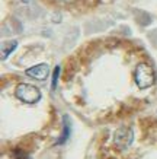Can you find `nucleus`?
Instances as JSON below:
<instances>
[{
  "label": "nucleus",
  "mask_w": 157,
  "mask_h": 159,
  "mask_svg": "<svg viewBox=\"0 0 157 159\" xmlns=\"http://www.w3.org/2000/svg\"><path fill=\"white\" fill-rule=\"evenodd\" d=\"M134 79L140 89H147L153 86L156 82V73L154 69L148 63H138L135 72H134Z\"/></svg>",
  "instance_id": "f257e3e1"
},
{
  "label": "nucleus",
  "mask_w": 157,
  "mask_h": 159,
  "mask_svg": "<svg viewBox=\"0 0 157 159\" xmlns=\"http://www.w3.org/2000/svg\"><path fill=\"white\" fill-rule=\"evenodd\" d=\"M15 95L19 101L25 104H35L41 99V91L37 86L28 83H19L15 89Z\"/></svg>",
  "instance_id": "f03ea898"
},
{
  "label": "nucleus",
  "mask_w": 157,
  "mask_h": 159,
  "mask_svg": "<svg viewBox=\"0 0 157 159\" xmlns=\"http://www.w3.org/2000/svg\"><path fill=\"white\" fill-rule=\"evenodd\" d=\"M134 140V133L131 129L128 127H121L118 130L115 131L114 134V145L118 148V149H127L131 146Z\"/></svg>",
  "instance_id": "7ed1b4c3"
},
{
  "label": "nucleus",
  "mask_w": 157,
  "mask_h": 159,
  "mask_svg": "<svg viewBox=\"0 0 157 159\" xmlns=\"http://www.w3.org/2000/svg\"><path fill=\"white\" fill-rule=\"evenodd\" d=\"M50 75V66L47 63H41V64H37L33 67H29L26 70V76L32 77V79H37V80H45Z\"/></svg>",
  "instance_id": "20e7f679"
},
{
  "label": "nucleus",
  "mask_w": 157,
  "mask_h": 159,
  "mask_svg": "<svg viewBox=\"0 0 157 159\" xmlns=\"http://www.w3.org/2000/svg\"><path fill=\"white\" fill-rule=\"evenodd\" d=\"M72 133V127H70V118L68 116H64L63 117V133H61V137L55 142V145H63V143H66L67 139H68V136Z\"/></svg>",
  "instance_id": "39448f33"
},
{
  "label": "nucleus",
  "mask_w": 157,
  "mask_h": 159,
  "mask_svg": "<svg viewBox=\"0 0 157 159\" xmlns=\"http://www.w3.org/2000/svg\"><path fill=\"white\" fill-rule=\"evenodd\" d=\"M18 47V43L16 41H10V43H6L5 44V50L2 51V60H6V58L9 57V54L13 51L15 48Z\"/></svg>",
  "instance_id": "423d86ee"
},
{
  "label": "nucleus",
  "mask_w": 157,
  "mask_h": 159,
  "mask_svg": "<svg viewBox=\"0 0 157 159\" xmlns=\"http://www.w3.org/2000/svg\"><path fill=\"white\" fill-rule=\"evenodd\" d=\"M60 66H55L54 69V72H52V83H51V88L52 89H55L57 88V82H58V76H60Z\"/></svg>",
  "instance_id": "0eeeda50"
},
{
  "label": "nucleus",
  "mask_w": 157,
  "mask_h": 159,
  "mask_svg": "<svg viewBox=\"0 0 157 159\" xmlns=\"http://www.w3.org/2000/svg\"><path fill=\"white\" fill-rule=\"evenodd\" d=\"M63 2H64V3H73L74 0H63Z\"/></svg>",
  "instance_id": "6e6552de"
},
{
  "label": "nucleus",
  "mask_w": 157,
  "mask_h": 159,
  "mask_svg": "<svg viewBox=\"0 0 157 159\" xmlns=\"http://www.w3.org/2000/svg\"><path fill=\"white\" fill-rule=\"evenodd\" d=\"M22 2H24V3H28V2H29V0H22Z\"/></svg>",
  "instance_id": "1a4fd4ad"
}]
</instances>
